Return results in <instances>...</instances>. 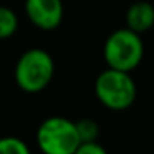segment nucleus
Here are the masks:
<instances>
[{
	"mask_svg": "<svg viewBox=\"0 0 154 154\" xmlns=\"http://www.w3.org/2000/svg\"><path fill=\"white\" fill-rule=\"evenodd\" d=\"M55 76V60L43 48H30L18 57L14 70L17 86L23 93H42Z\"/></svg>",
	"mask_w": 154,
	"mask_h": 154,
	"instance_id": "nucleus-1",
	"label": "nucleus"
},
{
	"mask_svg": "<svg viewBox=\"0 0 154 154\" xmlns=\"http://www.w3.org/2000/svg\"><path fill=\"white\" fill-rule=\"evenodd\" d=\"M144 58V43L139 33L129 28H118L106 37L103 45V60L108 68L134 71Z\"/></svg>",
	"mask_w": 154,
	"mask_h": 154,
	"instance_id": "nucleus-2",
	"label": "nucleus"
},
{
	"mask_svg": "<svg viewBox=\"0 0 154 154\" xmlns=\"http://www.w3.org/2000/svg\"><path fill=\"white\" fill-rule=\"evenodd\" d=\"M94 94L106 109L124 111L136 101L137 86L131 73L106 66L94 80Z\"/></svg>",
	"mask_w": 154,
	"mask_h": 154,
	"instance_id": "nucleus-3",
	"label": "nucleus"
},
{
	"mask_svg": "<svg viewBox=\"0 0 154 154\" xmlns=\"http://www.w3.org/2000/svg\"><path fill=\"white\" fill-rule=\"evenodd\" d=\"M35 141L42 154H73L80 146L75 121L65 116H50L40 123Z\"/></svg>",
	"mask_w": 154,
	"mask_h": 154,
	"instance_id": "nucleus-4",
	"label": "nucleus"
},
{
	"mask_svg": "<svg viewBox=\"0 0 154 154\" xmlns=\"http://www.w3.org/2000/svg\"><path fill=\"white\" fill-rule=\"evenodd\" d=\"M23 10L32 25L42 32L57 30L65 17L63 0H25Z\"/></svg>",
	"mask_w": 154,
	"mask_h": 154,
	"instance_id": "nucleus-5",
	"label": "nucleus"
},
{
	"mask_svg": "<svg viewBox=\"0 0 154 154\" xmlns=\"http://www.w3.org/2000/svg\"><path fill=\"white\" fill-rule=\"evenodd\" d=\"M154 27V5L147 0H136L126 10V28L143 35Z\"/></svg>",
	"mask_w": 154,
	"mask_h": 154,
	"instance_id": "nucleus-6",
	"label": "nucleus"
},
{
	"mask_svg": "<svg viewBox=\"0 0 154 154\" xmlns=\"http://www.w3.org/2000/svg\"><path fill=\"white\" fill-rule=\"evenodd\" d=\"M18 30V17L10 7L0 5V40L12 38Z\"/></svg>",
	"mask_w": 154,
	"mask_h": 154,
	"instance_id": "nucleus-7",
	"label": "nucleus"
},
{
	"mask_svg": "<svg viewBox=\"0 0 154 154\" xmlns=\"http://www.w3.org/2000/svg\"><path fill=\"white\" fill-rule=\"evenodd\" d=\"M76 126V133L81 143H90V141H96L98 134H100V124L91 118H81V119L75 121Z\"/></svg>",
	"mask_w": 154,
	"mask_h": 154,
	"instance_id": "nucleus-8",
	"label": "nucleus"
},
{
	"mask_svg": "<svg viewBox=\"0 0 154 154\" xmlns=\"http://www.w3.org/2000/svg\"><path fill=\"white\" fill-rule=\"evenodd\" d=\"M0 154H32L28 144L15 136L0 137Z\"/></svg>",
	"mask_w": 154,
	"mask_h": 154,
	"instance_id": "nucleus-9",
	"label": "nucleus"
},
{
	"mask_svg": "<svg viewBox=\"0 0 154 154\" xmlns=\"http://www.w3.org/2000/svg\"><path fill=\"white\" fill-rule=\"evenodd\" d=\"M73 154H108V151L98 141H90V143H80Z\"/></svg>",
	"mask_w": 154,
	"mask_h": 154,
	"instance_id": "nucleus-10",
	"label": "nucleus"
}]
</instances>
